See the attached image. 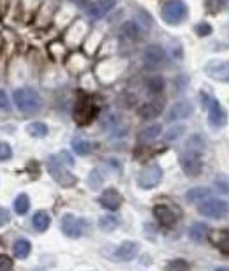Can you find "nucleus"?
Segmentation results:
<instances>
[{"label":"nucleus","instance_id":"f257e3e1","mask_svg":"<svg viewBox=\"0 0 229 271\" xmlns=\"http://www.w3.org/2000/svg\"><path fill=\"white\" fill-rule=\"evenodd\" d=\"M13 99H14L16 108H18L20 111H23V113H37V111L41 109V106H43L39 93L32 88L14 90Z\"/></svg>","mask_w":229,"mask_h":271},{"label":"nucleus","instance_id":"f03ea898","mask_svg":"<svg viewBox=\"0 0 229 271\" xmlns=\"http://www.w3.org/2000/svg\"><path fill=\"white\" fill-rule=\"evenodd\" d=\"M180 166L187 176H198L201 175L203 162H201V151L192 150V148H183L180 153Z\"/></svg>","mask_w":229,"mask_h":271},{"label":"nucleus","instance_id":"7ed1b4c3","mask_svg":"<svg viewBox=\"0 0 229 271\" xmlns=\"http://www.w3.org/2000/svg\"><path fill=\"white\" fill-rule=\"evenodd\" d=\"M198 211L201 213L206 219H224V217L229 213V204L222 199H217V197H210V199L203 201V203L198 204Z\"/></svg>","mask_w":229,"mask_h":271},{"label":"nucleus","instance_id":"20e7f679","mask_svg":"<svg viewBox=\"0 0 229 271\" xmlns=\"http://www.w3.org/2000/svg\"><path fill=\"white\" fill-rule=\"evenodd\" d=\"M203 101L208 106V122L214 129H222L227 123V113L220 106V102L215 97H210L206 93H203Z\"/></svg>","mask_w":229,"mask_h":271},{"label":"nucleus","instance_id":"39448f33","mask_svg":"<svg viewBox=\"0 0 229 271\" xmlns=\"http://www.w3.org/2000/svg\"><path fill=\"white\" fill-rule=\"evenodd\" d=\"M187 6L183 0H167L162 6V20L167 25H178L185 20Z\"/></svg>","mask_w":229,"mask_h":271},{"label":"nucleus","instance_id":"423d86ee","mask_svg":"<svg viewBox=\"0 0 229 271\" xmlns=\"http://www.w3.org/2000/svg\"><path fill=\"white\" fill-rule=\"evenodd\" d=\"M48 171H50V175L53 176V180H55L56 183H60L62 187H72V185H76V176L72 175V172H69L62 164L59 162V157H50L48 159Z\"/></svg>","mask_w":229,"mask_h":271},{"label":"nucleus","instance_id":"0eeeda50","mask_svg":"<svg viewBox=\"0 0 229 271\" xmlns=\"http://www.w3.org/2000/svg\"><path fill=\"white\" fill-rule=\"evenodd\" d=\"M97 114V108L93 106L92 99L88 97H80L74 106V113H72V117H74L76 123H80V125H87L93 120V117Z\"/></svg>","mask_w":229,"mask_h":271},{"label":"nucleus","instance_id":"6e6552de","mask_svg":"<svg viewBox=\"0 0 229 271\" xmlns=\"http://www.w3.org/2000/svg\"><path fill=\"white\" fill-rule=\"evenodd\" d=\"M162 180V167L159 164H152L146 169H143L138 176V187L143 190H150V188L157 187Z\"/></svg>","mask_w":229,"mask_h":271},{"label":"nucleus","instance_id":"1a4fd4ad","mask_svg":"<svg viewBox=\"0 0 229 271\" xmlns=\"http://www.w3.org/2000/svg\"><path fill=\"white\" fill-rule=\"evenodd\" d=\"M206 76H210L215 81L229 83V60H212L204 67Z\"/></svg>","mask_w":229,"mask_h":271},{"label":"nucleus","instance_id":"9d476101","mask_svg":"<svg viewBox=\"0 0 229 271\" xmlns=\"http://www.w3.org/2000/svg\"><path fill=\"white\" fill-rule=\"evenodd\" d=\"M60 227H62V233L69 238H80L83 234V220L78 219L74 215H64L62 222H60Z\"/></svg>","mask_w":229,"mask_h":271},{"label":"nucleus","instance_id":"9b49d317","mask_svg":"<svg viewBox=\"0 0 229 271\" xmlns=\"http://www.w3.org/2000/svg\"><path fill=\"white\" fill-rule=\"evenodd\" d=\"M115 4H117V0H97V2L92 4V6H88L87 16L90 20L104 18V16L115 7Z\"/></svg>","mask_w":229,"mask_h":271},{"label":"nucleus","instance_id":"f8f14e48","mask_svg":"<svg viewBox=\"0 0 229 271\" xmlns=\"http://www.w3.org/2000/svg\"><path fill=\"white\" fill-rule=\"evenodd\" d=\"M154 217L161 222L162 225H166V227H169V225H175L177 224V213L173 211V208L166 206V204H157V206L154 208Z\"/></svg>","mask_w":229,"mask_h":271},{"label":"nucleus","instance_id":"ddd939ff","mask_svg":"<svg viewBox=\"0 0 229 271\" xmlns=\"http://www.w3.org/2000/svg\"><path fill=\"white\" fill-rule=\"evenodd\" d=\"M192 114V104L189 101H180L177 104L171 106L169 113H167V120L175 122V120H182V118H187Z\"/></svg>","mask_w":229,"mask_h":271},{"label":"nucleus","instance_id":"4468645a","mask_svg":"<svg viewBox=\"0 0 229 271\" xmlns=\"http://www.w3.org/2000/svg\"><path fill=\"white\" fill-rule=\"evenodd\" d=\"M136 256H138V243H134V241H124V243L115 250L113 259L127 262V261H132Z\"/></svg>","mask_w":229,"mask_h":271},{"label":"nucleus","instance_id":"2eb2a0df","mask_svg":"<svg viewBox=\"0 0 229 271\" xmlns=\"http://www.w3.org/2000/svg\"><path fill=\"white\" fill-rule=\"evenodd\" d=\"M99 201H101V204L104 206L106 209H118L120 208V204H122V196H120V192L118 190H115V188H106L104 192L101 194L99 197Z\"/></svg>","mask_w":229,"mask_h":271},{"label":"nucleus","instance_id":"dca6fc26","mask_svg":"<svg viewBox=\"0 0 229 271\" xmlns=\"http://www.w3.org/2000/svg\"><path fill=\"white\" fill-rule=\"evenodd\" d=\"M143 59H145V62L150 65V67H157V65H161L162 62H164L166 53L161 46H148L145 51V55H143Z\"/></svg>","mask_w":229,"mask_h":271},{"label":"nucleus","instance_id":"f3484780","mask_svg":"<svg viewBox=\"0 0 229 271\" xmlns=\"http://www.w3.org/2000/svg\"><path fill=\"white\" fill-rule=\"evenodd\" d=\"M212 197V190L206 187H196V188H190L189 192L185 194V199L189 201L190 204H199L203 201L210 199Z\"/></svg>","mask_w":229,"mask_h":271},{"label":"nucleus","instance_id":"a211bd4d","mask_svg":"<svg viewBox=\"0 0 229 271\" xmlns=\"http://www.w3.org/2000/svg\"><path fill=\"white\" fill-rule=\"evenodd\" d=\"M189 236L192 241H196V243H201L208 238V225L204 224V222H196V224L190 225L189 229Z\"/></svg>","mask_w":229,"mask_h":271},{"label":"nucleus","instance_id":"6ab92c4d","mask_svg":"<svg viewBox=\"0 0 229 271\" xmlns=\"http://www.w3.org/2000/svg\"><path fill=\"white\" fill-rule=\"evenodd\" d=\"M50 224H51V219H50V215H48L46 211H37L34 217H32V225H34V229L37 233L48 231Z\"/></svg>","mask_w":229,"mask_h":271},{"label":"nucleus","instance_id":"aec40b11","mask_svg":"<svg viewBox=\"0 0 229 271\" xmlns=\"http://www.w3.org/2000/svg\"><path fill=\"white\" fill-rule=\"evenodd\" d=\"M161 132H162V125H161V123H154V125L145 127V129L141 130L138 138H140L141 143H148V141H154V139H157Z\"/></svg>","mask_w":229,"mask_h":271},{"label":"nucleus","instance_id":"412c9836","mask_svg":"<svg viewBox=\"0 0 229 271\" xmlns=\"http://www.w3.org/2000/svg\"><path fill=\"white\" fill-rule=\"evenodd\" d=\"M212 243H214L222 254L229 256V233H226V231L214 233V236H212Z\"/></svg>","mask_w":229,"mask_h":271},{"label":"nucleus","instance_id":"4be33fe9","mask_svg":"<svg viewBox=\"0 0 229 271\" xmlns=\"http://www.w3.org/2000/svg\"><path fill=\"white\" fill-rule=\"evenodd\" d=\"M30 250H32V245H30V241L25 240V238H20V240H16L14 245H13V252H14V256L18 259L28 257Z\"/></svg>","mask_w":229,"mask_h":271},{"label":"nucleus","instance_id":"5701e85b","mask_svg":"<svg viewBox=\"0 0 229 271\" xmlns=\"http://www.w3.org/2000/svg\"><path fill=\"white\" fill-rule=\"evenodd\" d=\"M72 150H74L78 155H90L93 150V145L88 139L76 138V139H72Z\"/></svg>","mask_w":229,"mask_h":271},{"label":"nucleus","instance_id":"b1692460","mask_svg":"<svg viewBox=\"0 0 229 271\" xmlns=\"http://www.w3.org/2000/svg\"><path fill=\"white\" fill-rule=\"evenodd\" d=\"M161 109H162V102H148V104H145L143 108L140 109V117L141 118H154L157 117V114H161Z\"/></svg>","mask_w":229,"mask_h":271},{"label":"nucleus","instance_id":"393cba45","mask_svg":"<svg viewBox=\"0 0 229 271\" xmlns=\"http://www.w3.org/2000/svg\"><path fill=\"white\" fill-rule=\"evenodd\" d=\"M204 9L210 14H219L222 9H229V0H206L204 2Z\"/></svg>","mask_w":229,"mask_h":271},{"label":"nucleus","instance_id":"a878e982","mask_svg":"<svg viewBox=\"0 0 229 271\" xmlns=\"http://www.w3.org/2000/svg\"><path fill=\"white\" fill-rule=\"evenodd\" d=\"M27 132L32 136V138H44L48 134V125L43 122H34L27 127Z\"/></svg>","mask_w":229,"mask_h":271},{"label":"nucleus","instance_id":"bb28decb","mask_svg":"<svg viewBox=\"0 0 229 271\" xmlns=\"http://www.w3.org/2000/svg\"><path fill=\"white\" fill-rule=\"evenodd\" d=\"M117 227H118V219H117V217L106 215V217H101V219H99V229H101V231L111 233Z\"/></svg>","mask_w":229,"mask_h":271},{"label":"nucleus","instance_id":"cd10ccee","mask_svg":"<svg viewBox=\"0 0 229 271\" xmlns=\"http://www.w3.org/2000/svg\"><path fill=\"white\" fill-rule=\"evenodd\" d=\"M28 208H30V199H28V196L20 194L14 199V211L18 213V215H25L28 211Z\"/></svg>","mask_w":229,"mask_h":271},{"label":"nucleus","instance_id":"c85d7f7f","mask_svg":"<svg viewBox=\"0 0 229 271\" xmlns=\"http://www.w3.org/2000/svg\"><path fill=\"white\" fill-rule=\"evenodd\" d=\"M102 183H104V175L101 172V169H93L92 172H90V176H88V185H90V188L97 190V188H101Z\"/></svg>","mask_w":229,"mask_h":271},{"label":"nucleus","instance_id":"c756f323","mask_svg":"<svg viewBox=\"0 0 229 271\" xmlns=\"http://www.w3.org/2000/svg\"><path fill=\"white\" fill-rule=\"evenodd\" d=\"M164 271H190V266H189V262L183 261V259H175V261L167 262Z\"/></svg>","mask_w":229,"mask_h":271},{"label":"nucleus","instance_id":"7c9ffc66","mask_svg":"<svg viewBox=\"0 0 229 271\" xmlns=\"http://www.w3.org/2000/svg\"><path fill=\"white\" fill-rule=\"evenodd\" d=\"M183 132H185V127L183 125H171V129L164 134V139L166 141H177V139L182 138Z\"/></svg>","mask_w":229,"mask_h":271},{"label":"nucleus","instance_id":"2f4dec72","mask_svg":"<svg viewBox=\"0 0 229 271\" xmlns=\"http://www.w3.org/2000/svg\"><path fill=\"white\" fill-rule=\"evenodd\" d=\"M146 88H148V92L150 93H159V92H162V88H164V80H162L161 76H157V78H150L148 80V83H146Z\"/></svg>","mask_w":229,"mask_h":271},{"label":"nucleus","instance_id":"473e14b6","mask_svg":"<svg viewBox=\"0 0 229 271\" xmlns=\"http://www.w3.org/2000/svg\"><path fill=\"white\" fill-rule=\"evenodd\" d=\"M138 25L136 23H125L124 27H122V35L125 37L127 41H132L138 37Z\"/></svg>","mask_w":229,"mask_h":271},{"label":"nucleus","instance_id":"72a5a7b5","mask_svg":"<svg viewBox=\"0 0 229 271\" xmlns=\"http://www.w3.org/2000/svg\"><path fill=\"white\" fill-rule=\"evenodd\" d=\"M185 148H192V150H199V151H203V148H204L203 138H201V136H198V134L190 136V138L187 139V143H185Z\"/></svg>","mask_w":229,"mask_h":271},{"label":"nucleus","instance_id":"f704fd0d","mask_svg":"<svg viewBox=\"0 0 229 271\" xmlns=\"http://www.w3.org/2000/svg\"><path fill=\"white\" fill-rule=\"evenodd\" d=\"M13 269V259L6 254H0V271H11Z\"/></svg>","mask_w":229,"mask_h":271},{"label":"nucleus","instance_id":"c9c22d12","mask_svg":"<svg viewBox=\"0 0 229 271\" xmlns=\"http://www.w3.org/2000/svg\"><path fill=\"white\" fill-rule=\"evenodd\" d=\"M13 157V150L7 143H0V160H9Z\"/></svg>","mask_w":229,"mask_h":271},{"label":"nucleus","instance_id":"e433bc0d","mask_svg":"<svg viewBox=\"0 0 229 271\" xmlns=\"http://www.w3.org/2000/svg\"><path fill=\"white\" fill-rule=\"evenodd\" d=\"M0 109L6 111V113H9V111H11L9 97L6 95V92H4V90H0Z\"/></svg>","mask_w":229,"mask_h":271},{"label":"nucleus","instance_id":"4c0bfd02","mask_svg":"<svg viewBox=\"0 0 229 271\" xmlns=\"http://www.w3.org/2000/svg\"><path fill=\"white\" fill-rule=\"evenodd\" d=\"M196 34L199 37H204V35H210L212 34V27L208 23H199L196 25Z\"/></svg>","mask_w":229,"mask_h":271},{"label":"nucleus","instance_id":"58836bf2","mask_svg":"<svg viewBox=\"0 0 229 271\" xmlns=\"http://www.w3.org/2000/svg\"><path fill=\"white\" fill-rule=\"evenodd\" d=\"M11 220V213L7 211L4 206H0V227H4V225H7Z\"/></svg>","mask_w":229,"mask_h":271},{"label":"nucleus","instance_id":"ea45409f","mask_svg":"<svg viewBox=\"0 0 229 271\" xmlns=\"http://www.w3.org/2000/svg\"><path fill=\"white\" fill-rule=\"evenodd\" d=\"M60 159H64L67 166H74V159H72L71 155H69V151H65V150L60 151Z\"/></svg>","mask_w":229,"mask_h":271},{"label":"nucleus","instance_id":"a19ab883","mask_svg":"<svg viewBox=\"0 0 229 271\" xmlns=\"http://www.w3.org/2000/svg\"><path fill=\"white\" fill-rule=\"evenodd\" d=\"M215 271H229V268H217Z\"/></svg>","mask_w":229,"mask_h":271}]
</instances>
